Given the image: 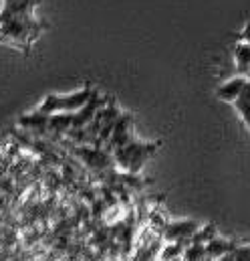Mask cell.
Listing matches in <instances>:
<instances>
[{
  "label": "cell",
  "mask_w": 250,
  "mask_h": 261,
  "mask_svg": "<svg viewBox=\"0 0 250 261\" xmlns=\"http://www.w3.org/2000/svg\"><path fill=\"white\" fill-rule=\"evenodd\" d=\"M75 154L91 170H105L111 164H115L113 154L101 146H79V148H75Z\"/></svg>",
  "instance_id": "5"
},
{
  "label": "cell",
  "mask_w": 250,
  "mask_h": 261,
  "mask_svg": "<svg viewBox=\"0 0 250 261\" xmlns=\"http://www.w3.org/2000/svg\"><path fill=\"white\" fill-rule=\"evenodd\" d=\"M200 223L192 221V219H184V221H172L166 223L164 231H162V241L164 243H190L194 239V235L200 231Z\"/></svg>",
  "instance_id": "4"
},
{
  "label": "cell",
  "mask_w": 250,
  "mask_h": 261,
  "mask_svg": "<svg viewBox=\"0 0 250 261\" xmlns=\"http://www.w3.org/2000/svg\"><path fill=\"white\" fill-rule=\"evenodd\" d=\"M246 85H248V77H246V75H236V77L224 81V83L216 89V97H218L220 101H224V103H234V101L240 97V93L244 91Z\"/></svg>",
  "instance_id": "7"
},
{
  "label": "cell",
  "mask_w": 250,
  "mask_h": 261,
  "mask_svg": "<svg viewBox=\"0 0 250 261\" xmlns=\"http://www.w3.org/2000/svg\"><path fill=\"white\" fill-rule=\"evenodd\" d=\"M234 249H236V245L232 241L222 239V237H216V239H212L206 245V257H204V261H220L222 257L230 255Z\"/></svg>",
  "instance_id": "9"
},
{
  "label": "cell",
  "mask_w": 250,
  "mask_h": 261,
  "mask_svg": "<svg viewBox=\"0 0 250 261\" xmlns=\"http://www.w3.org/2000/svg\"><path fill=\"white\" fill-rule=\"evenodd\" d=\"M234 63L238 69V75H250V43L238 41L234 47Z\"/></svg>",
  "instance_id": "11"
},
{
  "label": "cell",
  "mask_w": 250,
  "mask_h": 261,
  "mask_svg": "<svg viewBox=\"0 0 250 261\" xmlns=\"http://www.w3.org/2000/svg\"><path fill=\"white\" fill-rule=\"evenodd\" d=\"M234 261H250V245L234 249Z\"/></svg>",
  "instance_id": "15"
},
{
  "label": "cell",
  "mask_w": 250,
  "mask_h": 261,
  "mask_svg": "<svg viewBox=\"0 0 250 261\" xmlns=\"http://www.w3.org/2000/svg\"><path fill=\"white\" fill-rule=\"evenodd\" d=\"M248 81H250V75H248Z\"/></svg>",
  "instance_id": "18"
},
{
  "label": "cell",
  "mask_w": 250,
  "mask_h": 261,
  "mask_svg": "<svg viewBox=\"0 0 250 261\" xmlns=\"http://www.w3.org/2000/svg\"><path fill=\"white\" fill-rule=\"evenodd\" d=\"M10 2H16V0H2V4H10Z\"/></svg>",
  "instance_id": "17"
},
{
  "label": "cell",
  "mask_w": 250,
  "mask_h": 261,
  "mask_svg": "<svg viewBox=\"0 0 250 261\" xmlns=\"http://www.w3.org/2000/svg\"><path fill=\"white\" fill-rule=\"evenodd\" d=\"M43 31V24L35 18L28 16H14V18H4L0 20V43L10 45L20 51H28L30 45L39 39Z\"/></svg>",
  "instance_id": "1"
},
{
  "label": "cell",
  "mask_w": 250,
  "mask_h": 261,
  "mask_svg": "<svg viewBox=\"0 0 250 261\" xmlns=\"http://www.w3.org/2000/svg\"><path fill=\"white\" fill-rule=\"evenodd\" d=\"M218 235H216V225H202L200 227V231L194 235V239L190 241V243H198V245H208L212 239H216Z\"/></svg>",
  "instance_id": "14"
},
{
  "label": "cell",
  "mask_w": 250,
  "mask_h": 261,
  "mask_svg": "<svg viewBox=\"0 0 250 261\" xmlns=\"http://www.w3.org/2000/svg\"><path fill=\"white\" fill-rule=\"evenodd\" d=\"M158 148H160V142H139V140H133V142L125 144L123 148L113 152L115 166L119 170L127 172V174H137L145 166V162L155 154Z\"/></svg>",
  "instance_id": "2"
},
{
  "label": "cell",
  "mask_w": 250,
  "mask_h": 261,
  "mask_svg": "<svg viewBox=\"0 0 250 261\" xmlns=\"http://www.w3.org/2000/svg\"><path fill=\"white\" fill-rule=\"evenodd\" d=\"M186 247V243H164V247L158 251L160 261H184Z\"/></svg>",
  "instance_id": "12"
},
{
  "label": "cell",
  "mask_w": 250,
  "mask_h": 261,
  "mask_svg": "<svg viewBox=\"0 0 250 261\" xmlns=\"http://www.w3.org/2000/svg\"><path fill=\"white\" fill-rule=\"evenodd\" d=\"M133 140H135V138H133V118H131L129 114H121L119 120L115 122V128L111 132L107 144H105V150H109V152L113 154L115 150L123 148L125 144L133 142Z\"/></svg>",
  "instance_id": "6"
},
{
  "label": "cell",
  "mask_w": 250,
  "mask_h": 261,
  "mask_svg": "<svg viewBox=\"0 0 250 261\" xmlns=\"http://www.w3.org/2000/svg\"><path fill=\"white\" fill-rule=\"evenodd\" d=\"M232 106L236 108V112H238L240 120L244 122V126L250 130V81H248V85L244 87V91L240 93V97H238Z\"/></svg>",
  "instance_id": "13"
},
{
  "label": "cell",
  "mask_w": 250,
  "mask_h": 261,
  "mask_svg": "<svg viewBox=\"0 0 250 261\" xmlns=\"http://www.w3.org/2000/svg\"><path fill=\"white\" fill-rule=\"evenodd\" d=\"M240 41L250 43V22H246V24H244V29H242V33H240Z\"/></svg>",
  "instance_id": "16"
},
{
  "label": "cell",
  "mask_w": 250,
  "mask_h": 261,
  "mask_svg": "<svg viewBox=\"0 0 250 261\" xmlns=\"http://www.w3.org/2000/svg\"><path fill=\"white\" fill-rule=\"evenodd\" d=\"M18 124L26 130H33V132H39V134H45L49 132V116L41 114V112H33V114H26L18 120Z\"/></svg>",
  "instance_id": "10"
},
{
  "label": "cell",
  "mask_w": 250,
  "mask_h": 261,
  "mask_svg": "<svg viewBox=\"0 0 250 261\" xmlns=\"http://www.w3.org/2000/svg\"><path fill=\"white\" fill-rule=\"evenodd\" d=\"M97 91L91 87H83L77 89L73 93H65V95H57V93H49L37 108V112L45 114V116H55V114H75L81 108H85L93 95Z\"/></svg>",
  "instance_id": "3"
},
{
  "label": "cell",
  "mask_w": 250,
  "mask_h": 261,
  "mask_svg": "<svg viewBox=\"0 0 250 261\" xmlns=\"http://www.w3.org/2000/svg\"><path fill=\"white\" fill-rule=\"evenodd\" d=\"M39 2L41 0H16V2H10V4H2V8H0V20L14 18V16L35 18V12H37Z\"/></svg>",
  "instance_id": "8"
}]
</instances>
